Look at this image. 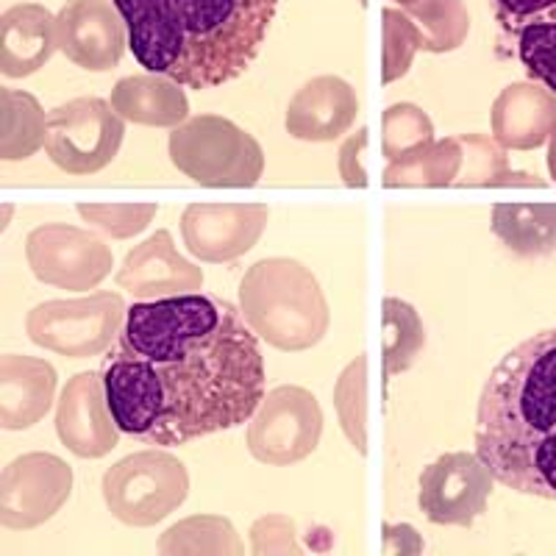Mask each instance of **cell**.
Listing matches in <instances>:
<instances>
[{
	"label": "cell",
	"instance_id": "cell-1",
	"mask_svg": "<svg viewBox=\"0 0 556 556\" xmlns=\"http://www.w3.org/2000/svg\"><path fill=\"white\" fill-rule=\"evenodd\" d=\"M101 379L114 424L148 445L237 429L265 399L260 337L235 304L203 292L128 306Z\"/></svg>",
	"mask_w": 556,
	"mask_h": 556
},
{
	"label": "cell",
	"instance_id": "cell-2",
	"mask_svg": "<svg viewBox=\"0 0 556 556\" xmlns=\"http://www.w3.org/2000/svg\"><path fill=\"white\" fill-rule=\"evenodd\" d=\"M148 73L187 89L235 81L260 56L278 0H112Z\"/></svg>",
	"mask_w": 556,
	"mask_h": 556
},
{
	"label": "cell",
	"instance_id": "cell-3",
	"mask_svg": "<svg viewBox=\"0 0 556 556\" xmlns=\"http://www.w3.org/2000/svg\"><path fill=\"white\" fill-rule=\"evenodd\" d=\"M476 456L498 484L556 501V329L495 365L476 412Z\"/></svg>",
	"mask_w": 556,
	"mask_h": 556
},
{
	"label": "cell",
	"instance_id": "cell-4",
	"mask_svg": "<svg viewBox=\"0 0 556 556\" xmlns=\"http://www.w3.org/2000/svg\"><path fill=\"white\" fill-rule=\"evenodd\" d=\"M240 312L251 331L278 351H306L326 337L329 304L309 267L273 256L248 267L240 281Z\"/></svg>",
	"mask_w": 556,
	"mask_h": 556
},
{
	"label": "cell",
	"instance_id": "cell-5",
	"mask_svg": "<svg viewBox=\"0 0 556 556\" xmlns=\"http://www.w3.org/2000/svg\"><path fill=\"white\" fill-rule=\"evenodd\" d=\"M170 162L201 187H253L265 170V151L245 128L220 114H198L173 128Z\"/></svg>",
	"mask_w": 556,
	"mask_h": 556
},
{
	"label": "cell",
	"instance_id": "cell-6",
	"mask_svg": "<svg viewBox=\"0 0 556 556\" xmlns=\"http://www.w3.org/2000/svg\"><path fill=\"white\" fill-rule=\"evenodd\" d=\"M190 495V473L167 451H137L103 476V501L126 526H156Z\"/></svg>",
	"mask_w": 556,
	"mask_h": 556
},
{
	"label": "cell",
	"instance_id": "cell-7",
	"mask_svg": "<svg viewBox=\"0 0 556 556\" xmlns=\"http://www.w3.org/2000/svg\"><path fill=\"white\" fill-rule=\"evenodd\" d=\"M121 292H96L70 301H45L28 312L26 331L34 345L67 359L101 356L121 334L126 320Z\"/></svg>",
	"mask_w": 556,
	"mask_h": 556
},
{
	"label": "cell",
	"instance_id": "cell-8",
	"mask_svg": "<svg viewBox=\"0 0 556 556\" xmlns=\"http://www.w3.org/2000/svg\"><path fill=\"white\" fill-rule=\"evenodd\" d=\"M126 123L103 98H76L48 112L45 151L59 170L92 176L117 159Z\"/></svg>",
	"mask_w": 556,
	"mask_h": 556
},
{
	"label": "cell",
	"instance_id": "cell-9",
	"mask_svg": "<svg viewBox=\"0 0 556 556\" xmlns=\"http://www.w3.org/2000/svg\"><path fill=\"white\" fill-rule=\"evenodd\" d=\"M323 409L304 387H276L248 420V451L270 468H287L315 454Z\"/></svg>",
	"mask_w": 556,
	"mask_h": 556
},
{
	"label": "cell",
	"instance_id": "cell-10",
	"mask_svg": "<svg viewBox=\"0 0 556 556\" xmlns=\"http://www.w3.org/2000/svg\"><path fill=\"white\" fill-rule=\"evenodd\" d=\"M26 256L34 276L59 290H96L112 273V248L87 228L45 223L26 237Z\"/></svg>",
	"mask_w": 556,
	"mask_h": 556
},
{
	"label": "cell",
	"instance_id": "cell-11",
	"mask_svg": "<svg viewBox=\"0 0 556 556\" xmlns=\"http://www.w3.org/2000/svg\"><path fill=\"white\" fill-rule=\"evenodd\" d=\"M73 493V468L53 454H23L0 473V526L28 531L48 523Z\"/></svg>",
	"mask_w": 556,
	"mask_h": 556
},
{
	"label": "cell",
	"instance_id": "cell-12",
	"mask_svg": "<svg viewBox=\"0 0 556 556\" xmlns=\"http://www.w3.org/2000/svg\"><path fill=\"white\" fill-rule=\"evenodd\" d=\"M493 473L473 454H445L420 473L417 504L437 526H470L493 493Z\"/></svg>",
	"mask_w": 556,
	"mask_h": 556
},
{
	"label": "cell",
	"instance_id": "cell-13",
	"mask_svg": "<svg viewBox=\"0 0 556 556\" xmlns=\"http://www.w3.org/2000/svg\"><path fill=\"white\" fill-rule=\"evenodd\" d=\"M267 220L265 203H190L181 215V237L195 260L220 265L245 256Z\"/></svg>",
	"mask_w": 556,
	"mask_h": 556
},
{
	"label": "cell",
	"instance_id": "cell-14",
	"mask_svg": "<svg viewBox=\"0 0 556 556\" xmlns=\"http://www.w3.org/2000/svg\"><path fill=\"white\" fill-rule=\"evenodd\" d=\"M59 51L89 73L117 67L128 48L121 12L109 0H70L56 14Z\"/></svg>",
	"mask_w": 556,
	"mask_h": 556
},
{
	"label": "cell",
	"instance_id": "cell-15",
	"mask_svg": "<svg viewBox=\"0 0 556 556\" xmlns=\"http://www.w3.org/2000/svg\"><path fill=\"white\" fill-rule=\"evenodd\" d=\"M56 434L78 459H101L121 440V426L109 409L101 374H78L67 381L56 406Z\"/></svg>",
	"mask_w": 556,
	"mask_h": 556
},
{
	"label": "cell",
	"instance_id": "cell-16",
	"mask_svg": "<svg viewBox=\"0 0 556 556\" xmlns=\"http://www.w3.org/2000/svg\"><path fill=\"white\" fill-rule=\"evenodd\" d=\"M117 287L139 301H153L201 290L203 270L178 253L170 231H156L126 253L123 267L117 270Z\"/></svg>",
	"mask_w": 556,
	"mask_h": 556
},
{
	"label": "cell",
	"instance_id": "cell-17",
	"mask_svg": "<svg viewBox=\"0 0 556 556\" xmlns=\"http://www.w3.org/2000/svg\"><path fill=\"white\" fill-rule=\"evenodd\" d=\"M495 20L526 73L556 92V0H495Z\"/></svg>",
	"mask_w": 556,
	"mask_h": 556
},
{
	"label": "cell",
	"instance_id": "cell-18",
	"mask_svg": "<svg viewBox=\"0 0 556 556\" xmlns=\"http://www.w3.org/2000/svg\"><path fill=\"white\" fill-rule=\"evenodd\" d=\"M359 98L337 76H317L298 89L287 106V131L304 142H334L354 126Z\"/></svg>",
	"mask_w": 556,
	"mask_h": 556
},
{
	"label": "cell",
	"instance_id": "cell-19",
	"mask_svg": "<svg viewBox=\"0 0 556 556\" xmlns=\"http://www.w3.org/2000/svg\"><path fill=\"white\" fill-rule=\"evenodd\" d=\"M56 370L37 356H0V426L7 431L31 429L53 406Z\"/></svg>",
	"mask_w": 556,
	"mask_h": 556
},
{
	"label": "cell",
	"instance_id": "cell-20",
	"mask_svg": "<svg viewBox=\"0 0 556 556\" xmlns=\"http://www.w3.org/2000/svg\"><path fill=\"white\" fill-rule=\"evenodd\" d=\"M59 48L56 17L39 3H17L0 17V73L7 78L34 76Z\"/></svg>",
	"mask_w": 556,
	"mask_h": 556
},
{
	"label": "cell",
	"instance_id": "cell-21",
	"mask_svg": "<svg viewBox=\"0 0 556 556\" xmlns=\"http://www.w3.org/2000/svg\"><path fill=\"white\" fill-rule=\"evenodd\" d=\"M114 112L137 126L176 128L190 121V101L178 81L159 73L121 78L112 89Z\"/></svg>",
	"mask_w": 556,
	"mask_h": 556
},
{
	"label": "cell",
	"instance_id": "cell-22",
	"mask_svg": "<svg viewBox=\"0 0 556 556\" xmlns=\"http://www.w3.org/2000/svg\"><path fill=\"white\" fill-rule=\"evenodd\" d=\"M556 123V98L551 89L515 84L495 103V131L513 146H534Z\"/></svg>",
	"mask_w": 556,
	"mask_h": 556
},
{
	"label": "cell",
	"instance_id": "cell-23",
	"mask_svg": "<svg viewBox=\"0 0 556 556\" xmlns=\"http://www.w3.org/2000/svg\"><path fill=\"white\" fill-rule=\"evenodd\" d=\"M48 139V114L39 101L20 89H0V159H31Z\"/></svg>",
	"mask_w": 556,
	"mask_h": 556
},
{
	"label": "cell",
	"instance_id": "cell-24",
	"mask_svg": "<svg viewBox=\"0 0 556 556\" xmlns=\"http://www.w3.org/2000/svg\"><path fill=\"white\" fill-rule=\"evenodd\" d=\"M395 3L412 20L420 37V51H456L468 37L470 20L462 0H395Z\"/></svg>",
	"mask_w": 556,
	"mask_h": 556
},
{
	"label": "cell",
	"instance_id": "cell-25",
	"mask_svg": "<svg viewBox=\"0 0 556 556\" xmlns=\"http://www.w3.org/2000/svg\"><path fill=\"white\" fill-rule=\"evenodd\" d=\"M156 548L165 556H240L245 551L235 526L217 515H195L181 520L162 534Z\"/></svg>",
	"mask_w": 556,
	"mask_h": 556
},
{
	"label": "cell",
	"instance_id": "cell-26",
	"mask_svg": "<svg viewBox=\"0 0 556 556\" xmlns=\"http://www.w3.org/2000/svg\"><path fill=\"white\" fill-rule=\"evenodd\" d=\"M493 231L504 245L523 256H540L556 248V206H495Z\"/></svg>",
	"mask_w": 556,
	"mask_h": 556
},
{
	"label": "cell",
	"instance_id": "cell-27",
	"mask_svg": "<svg viewBox=\"0 0 556 556\" xmlns=\"http://www.w3.org/2000/svg\"><path fill=\"white\" fill-rule=\"evenodd\" d=\"M459 139L429 142L390 162L384 170V184L387 187H445L459 176Z\"/></svg>",
	"mask_w": 556,
	"mask_h": 556
},
{
	"label": "cell",
	"instance_id": "cell-28",
	"mask_svg": "<svg viewBox=\"0 0 556 556\" xmlns=\"http://www.w3.org/2000/svg\"><path fill=\"white\" fill-rule=\"evenodd\" d=\"M381 326H384V376L392 379L409 370L415 356L424 351L426 331L415 306L399 298H384Z\"/></svg>",
	"mask_w": 556,
	"mask_h": 556
},
{
	"label": "cell",
	"instance_id": "cell-29",
	"mask_svg": "<svg viewBox=\"0 0 556 556\" xmlns=\"http://www.w3.org/2000/svg\"><path fill=\"white\" fill-rule=\"evenodd\" d=\"M367 359L356 356L351 365L342 370L340 381L334 387V409L340 415V424L345 437L351 440L359 454H367Z\"/></svg>",
	"mask_w": 556,
	"mask_h": 556
},
{
	"label": "cell",
	"instance_id": "cell-30",
	"mask_svg": "<svg viewBox=\"0 0 556 556\" xmlns=\"http://www.w3.org/2000/svg\"><path fill=\"white\" fill-rule=\"evenodd\" d=\"M381 128H384V156L390 162L434 142L429 114L415 103H392L384 112Z\"/></svg>",
	"mask_w": 556,
	"mask_h": 556
},
{
	"label": "cell",
	"instance_id": "cell-31",
	"mask_svg": "<svg viewBox=\"0 0 556 556\" xmlns=\"http://www.w3.org/2000/svg\"><path fill=\"white\" fill-rule=\"evenodd\" d=\"M78 215L114 240L142 235L156 217V203H78Z\"/></svg>",
	"mask_w": 556,
	"mask_h": 556
},
{
	"label": "cell",
	"instance_id": "cell-32",
	"mask_svg": "<svg viewBox=\"0 0 556 556\" xmlns=\"http://www.w3.org/2000/svg\"><path fill=\"white\" fill-rule=\"evenodd\" d=\"M381 26H384V56H381V78L384 84L399 81L409 73L412 59L420 51V37H417L412 20L401 9H384L381 12Z\"/></svg>",
	"mask_w": 556,
	"mask_h": 556
},
{
	"label": "cell",
	"instance_id": "cell-33",
	"mask_svg": "<svg viewBox=\"0 0 556 556\" xmlns=\"http://www.w3.org/2000/svg\"><path fill=\"white\" fill-rule=\"evenodd\" d=\"M251 551L256 556L265 554H298L295 523L285 515H267L256 520L251 529Z\"/></svg>",
	"mask_w": 556,
	"mask_h": 556
},
{
	"label": "cell",
	"instance_id": "cell-34",
	"mask_svg": "<svg viewBox=\"0 0 556 556\" xmlns=\"http://www.w3.org/2000/svg\"><path fill=\"white\" fill-rule=\"evenodd\" d=\"M365 148H367V128H359L354 137L348 139L340 151V176L348 187H367V167H365Z\"/></svg>",
	"mask_w": 556,
	"mask_h": 556
},
{
	"label": "cell",
	"instance_id": "cell-35",
	"mask_svg": "<svg viewBox=\"0 0 556 556\" xmlns=\"http://www.w3.org/2000/svg\"><path fill=\"white\" fill-rule=\"evenodd\" d=\"M384 540H387V554H417L424 548V543L417 540V531L412 526H384Z\"/></svg>",
	"mask_w": 556,
	"mask_h": 556
},
{
	"label": "cell",
	"instance_id": "cell-36",
	"mask_svg": "<svg viewBox=\"0 0 556 556\" xmlns=\"http://www.w3.org/2000/svg\"><path fill=\"white\" fill-rule=\"evenodd\" d=\"M551 170H554V176H556V142H554V148H551Z\"/></svg>",
	"mask_w": 556,
	"mask_h": 556
}]
</instances>
